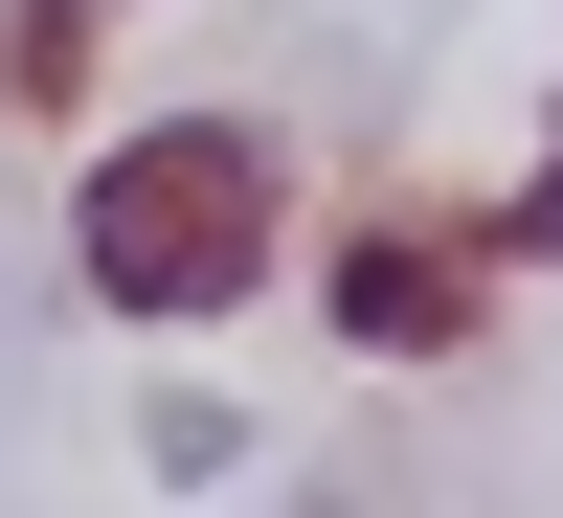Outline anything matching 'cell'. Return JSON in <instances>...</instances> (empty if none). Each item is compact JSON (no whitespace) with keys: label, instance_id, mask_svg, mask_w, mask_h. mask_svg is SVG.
<instances>
[{"label":"cell","instance_id":"obj_3","mask_svg":"<svg viewBox=\"0 0 563 518\" xmlns=\"http://www.w3.org/2000/svg\"><path fill=\"white\" fill-rule=\"evenodd\" d=\"M0 90L68 113V90H90V0H0Z\"/></svg>","mask_w":563,"mask_h":518},{"label":"cell","instance_id":"obj_4","mask_svg":"<svg viewBox=\"0 0 563 518\" xmlns=\"http://www.w3.org/2000/svg\"><path fill=\"white\" fill-rule=\"evenodd\" d=\"M474 225H496L519 271H563V135H541V180H519V203H474Z\"/></svg>","mask_w":563,"mask_h":518},{"label":"cell","instance_id":"obj_2","mask_svg":"<svg viewBox=\"0 0 563 518\" xmlns=\"http://www.w3.org/2000/svg\"><path fill=\"white\" fill-rule=\"evenodd\" d=\"M339 316H361L384 361H451V339L496 316V249H451V225H361V249H339Z\"/></svg>","mask_w":563,"mask_h":518},{"label":"cell","instance_id":"obj_1","mask_svg":"<svg viewBox=\"0 0 563 518\" xmlns=\"http://www.w3.org/2000/svg\"><path fill=\"white\" fill-rule=\"evenodd\" d=\"M271 203H294V158H271L249 113H158V135L90 158L68 271H90L113 316H249V294H271Z\"/></svg>","mask_w":563,"mask_h":518}]
</instances>
